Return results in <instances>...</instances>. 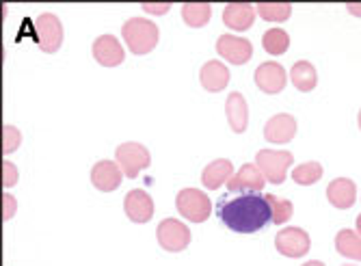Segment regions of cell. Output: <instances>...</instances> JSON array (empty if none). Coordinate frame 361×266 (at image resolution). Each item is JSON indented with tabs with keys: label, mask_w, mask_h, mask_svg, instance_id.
I'll list each match as a JSON object with an SVG mask.
<instances>
[{
	"label": "cell",
	"mask_w": 361,
	"mask_h": 266,
	"mask_svg": "<svg viewBox=\"0 0 361 266\" xmlns=\"http://www.w3.org/2000/svg\"><path fill=\"white\" fill-rule=\"evenodd\" d=\"M355 227H357V234L361 236V214L357 217V223H355Z\"/></svg>",
	"instance_id": "obj_34"
},
{
	"label": "cell",
	"mask_w": 361,
	"mask_h": 266,
	"mask_svg": "<svg viewBox=\"0 0 361 266\" xmlns=\"http://www.w3.org/2000/svg\"><path fill=\"white\" fill-rule=\"evenodd\" d=\"M262 46H264V50L269 54L279 56L290 48V37H288V32L281 28H271L264 32V37H262Z\"/></svg>",
	"instance_id": "obj_24"
},
{
	"label": "cell",
	"mask_w": 361,
	"mask_h": 266,
	"mask_svg": "<svg viewBox=\"0 0 361 266\" xmlns=\"http://www.w3.org/2000/svg\"><path fill=\"white\" fill-rule=\"evenodd\" d=\"M156 238H158V245L165 251L178 253L190 245V229L178 219H165V221H160L156 229Z\"/></svg>",
	"instance_id": "obj_6"
},
{
	"label": "cell",
	"mask_w": 361,
	"mask_h": 266,
	"mask_svg": "<svg viewBox=\"0 0 361 266\" xmlns=\"http://www.w3.org/2000/svg\"><path fill=\"white\" fill-rule=\"evenodd\" d=\"M121 35L126 40V46L133 54H149L160 37V30L152 20L145 18H130L121 26Z\"/></svg>",
	"instance_id": "obj_2"
},
{
	"label": "cell",
	"mask_w": 361,
	"mask_h": 266,
	"mask_svg": "<svg viewBox=\"0 0 361 266\" xmlns=\"http://www.w3.org/2000/svg\"><path fill=\"white\" fill-rule=\"evenodd\" d=\"M178 212L192 223H204L212 212V202L204 191L197 188H182L176 197Z\"/></svg>",
	"instance_id": "obj_3"
},
{
	"label": "cell",
	"mask_w": 361,
	"mask_h": 266,
	"mask_svg": "<svg viewBox=\"0 0 361 266\" xmlns=\"http://www.w3.org/2000/svg\"><path fill=\"white\" fill-rule=\"evenodd\" d=\"M275 247L286 258H303L307 255L312 241L307 231L301 227H283L275 236Z\"/></svg>",
	"instance_id": "obj_7"
},
{
	"label": "cell",
	"mask_w": 361,
	"mask_h": 266,
	"mask_svg": "<svg viewBox=\"0 0 361 266\" xmlns=\"http://www.w3.org/2000/svg\"><path fill=\"white\" fill-rule=\"evenodd\" d=\"M37 42L44 52H56L63 44V24L54 13H42L35 20Z\"/></svg>",
	"instance_id": "obj_8"
},
{
	"label": "cell",
	"mask_w": 361,
	"mask_h": 266,
	"mask_svg": "<svg viewBox=\"0 0 361 266\" xmlns=\"http://www.w3.org/2000/svg\"><path fill=\"white\" fill-rule=\"evenodd\" d=\"M16 182H18V167L13 162L5 160L3 162V186L11 188V186H16Z\"/></svg>",
	"instance_id": "obj_29"
},
{
	"label": "cell",
	"mask_w": 361,
	"mask_h": 266,
	"mask_svg": "<svg viewBox=\"0 0 361 266\" xmlns=\"http://www.w3.org/2000/svg\"><path fill=\"white\" fill-rule=\"evenodd\" d=\"M216 214L225 227L238 234H253L262 227L273 223L271 206L267 202V195L259 193H243L238 197H221Z\"/></svg>",
	"instance_id": "obj_1"
},
{
	"label": "cell",
	"mask_w": 361,
	"mask_h": 266,
	"mask_svg": "<svg viewBox=\"0 0 361 266\" xmlns=\"http://www.w3.org/2000/svg\"><path fill=\"white\" fill-rule=\"evenodd\" d=\"M16 208H18L16 197H13V195H9V193H5V197H3V219H5V221H9V219L16 214Z\"/></svg>",
	"instance_id": "obj_30"
},
{
	"label": "cell",
	"mask_w": 361,
	"mask_h": 266,
	"mask_svg": "<svg viewBox=\"0 0 361 266\" xmlns=\"http://www.w3.org/2000/svg\"><path fill=\"white\" fill-rule=\"evenodd\" d=\"M22 143V135L16 126H5L3 128V152L5 154H13Z\"/></svg>",
	"instance_id": "obj_28"
},
{
	"label": "cell",
	"mask_w": 361,
	"mask_h": 266,
	"mask_svg": "<svg viewBox=\"0 0 361 266\" xmlns=\"http://www.w3.org/2000/svg\"><path fill=\"white\" fill-rule=\"evenodd\" d=\"M123 210L133 223H147L154 217V199L143 188H135L126 195Z\"/></svg>",
	"instance_id": "obj_11"
},
{
	"label": "cell",
	"mask_w": 361,
	"mask_h": 266,
	"mask_svg": "<svg viewBox=\"0 0 361 266\" xmlns=\"http://www.w3.org/2000/svg\"><path fill=\"white\" fill-rule=\"evenodd\" d=\"M346 11L353 13V16H357V18H361V3H350V5H346Z\"/></svg>",
	"instance_id": "obj_32"
},
{
	"label": "cell",
	"mask_w": 361,
	"mask_h": 266,
	"mask_svg": "<svg viewBox=\"0 0 361 266\" xmlns=\"http://www.w3.org/2000/svg\"><path fill=\"white\" fill-rule=\"evenodd\" d=\"M322 178V164L320 162H303L292 171V180L301 186H312Z\"/></svg>",
	"instance_id": "obj_26"
},
{
	"label": "cell",
	"mask_w": 361,
	"mask_h": 266,
	"mask_svg": "<svg viewBox=\"0 0 361 266\" xmlns=\"http://www.w3.org/2000/svg\"><path fill=\"white\" fill-rule=\"evenodd\" d=\"M344 266H355V264H344Z\"/></svg>",
	"instance_id": "obj_36"
},
{
	"label": "cell",
	"mask_w": 361,
	"mask_h": 266,
	"mask_svg": "<svg viewBox=\"0 0 361 266\" xmlns=\"http://www.w3.org/2000/svg\"><path fill=\"white\" fill-rule=\"evenodd\" d=\"M264 182H267V178L257 164L245 162L238 169V174H234L232 180L227 182V191H232V193H259L262 188H264Z\"/></svg>",
	"instance_id": "obj_10"
},
{
	"label": "cell",
	"mask_w": 361,
	"mask_h": 266,
	"mask_svg": "<svg viewBox=\"0 0 361 266\" xmlns=\"http://www.w3.org/2000/svg\"><path fill=\"white\" fill-rule=\"evenodd\" d=\"M336 249H338L340 255L361 262V236L357 234V231L340 229L338 236H336Z\"/></svg>",
	"instance_id": "obj_22"
},
{
	"label": "cell",
	"mask_w": 361,
	"mask_h": 266,
	"mask_svg": "<svg viewBox=\"0 0 361 266\" xmlns=\"http://www.w3.org/2000/svg\"><path fill=\"white\" fill-rule=\"evenodd\" d=\"M267 202H269V206H271L273 223L283 225V223L290 221L294 208H292V204L288 202V199H281V197H277V195H267Z\"/></svg>",
	"instance_id": "obj_27"
},
{
	"label": "cell",
	"mask_w": 361,
	"mask_h": 266,
	"mask_svg": "<svg viewBox=\"0 0 361 266\" xmlns=\"http://www.w3.org/2000/svg\"><path fill=\"white\" fill-rule=\"evenodd\" d=\"M255 7L249 3H229L223 9V24L232 30H247L255 22Z\"/></svg>",
	"instance_id": "obj_16"
},
{
	"label": "cell",
	"mask_w": 361,
	"mask_h": 266,
	"mask_svg": "<svg viewBox=\"0 0 361 266\" xmlns=\"http://www.w3.org/2000/svg\"><path fill=\"white\" fill-rule=\"evenodd\" d=\"M290 80L299 91L307 93V91L316 89V85H318L316 68L310 61H297L292 65V70H290Z\"/></svg>",
	"instance_id": "obj_21"
},
{
	"label": "cell",
	"mask_w": 361,
	"mask_h": 266,
	"mask_svg": "<svg viewBox=\"0 0 361 266\" xmlns=\"http://www.w3.org/2000/svg\"><path fill=\"white\" fill-rule=\"evenodd\" d=\"M216 52L232 65H245L253 56V46L249 40L238 35H221L216 42Z\"/></svg>",
	"instance_id": "obj_9"
},
{
	"label": "cell",
	"mask_w": 361,
	"mask_h": 266,
	"mask_svg": "<svg viewBox=\"0 0 361 266\" xmlns=\"http://www.w3.org/2000/svg\"><path fill=\"white\" fill-rule=\"evenodd\" d=\"M326 199H329V204L334 208H340V210L353 208L355 199H357V186H355V182L348 180V178L334 180L329 186H326Z\"/></svg>",
	"instance_id": "obj_18"
},
{
	"label": "cell",
	"mask_w": 361,
	"mask_h": 266,
	"mask_svg": "<svg viewBox=\"0 0 361 266\" xmlns=\"http://www.w3.org/2000/svg\"><path fill=\"white\" fill-rule=\"evenodd\" d=\"M225 115L229 121V128H232L236 135L247 130L249 123V107H247V99L243 97V93L234 91L229 93V97L225 99Z\"/></svg>",
	"instance_id": "obj_17"
},
{
	"label": "cell",
	"mask_w": 361,
	"mask_h": 266,
	"mask_svg": "<svg viewBox=\"0 0 361 266\" xmlns=\"http://www.w3.org/2000/svg\"><path fill=\"white\" fill-rule=\"evenodd\" d=\"M286 70L281 68L279 63L275 61H269V63H262L259 68L255 70V85L269 93V95H275V93H281L286 89Z\"/></svg>",
	"instance_id": "obj_12"
},
{
	"label": "cell",
	"mask_w": 361,
	"mask_h": 266,
	"mask_svg": "<svg viewBox=\"0 0 361 266\" xmlns=\"http://www.w3.org/2000/svg\"><path fill=\"white\" fill-rule=\"evenodd\" d=\"M292 162H294V156L281 150H259L255 156V164L262 169V174H264L267 182L271 184H283Z\"/></svg>",
	"instance_id": "obj_4"
},
{
	"label": "cell",
	"mask_w": 361,
	"mask_h": 266,
	"mask_svg": "<svg viewBox=\"0 0 361 266\" xmlns=\"http://www.w3.org/2000/svg\"><path fill=\"white\" fill-rule=\"evenodd\" d=\"M297 135V119L288 113H279L275 117L269 119V123L264 126V139L271 143H290Z\"/></svg>",
	"instance_id": "obj_15"
},
{
	"label": "cell",
	"mask_w": 361,
	"mask_h": 266,
	"mask_svg": "<svg viewBox=\"0 0 361 266\" xmlns=\"http://www.w3.org/2000/svg\"><path fill=\"white\" fill-rule=\"evenodd\" d=\"M232 174H234V164L232 160L227 158H219V160H212L208 167L204 169L202 174V182L206 188L214 191L223 184H227L229 180H232Z\"/></svg>",
	"instance_id": "obj_19"
},
{
	"label": "cell",
	"mask_w": 361,
	"mask_h": 266,
	"mask_svg": "<svg viewBox=\"0 0 361 266\" xmlns=\"http://www.w3.org/2000/svg\"><path fill=\"white\" fill-rule=\"evenodd\" d=\"M212 7L208 3H184L182 5V18L188 26L202 28L210 22Z\"/></svg>",
	"instance_id": "obj_23"
},
{
	"label": "cell",
	"mask_w": 361,
	"mask_h": 266,
	"mask_svg": "<svg viewBox=\"0 0 361 266\" xmlns=\"http://www.w3.org/2000/svg\"><path fill=\"white\" fill-rule=\"evenodd\" d=\"M169 9H171V5H169V3H162V5H152V3H145V5H143V11H147V13H156V16L167 13Z\"/></svg>",
	"instance_id": "obj_31"
},
{
	"label": "cell",
	"mask_w": 361,
	"mask_h": 266,
	"mask_svg": "<svg viewBox=\"0 0 361 266\" xmlns=\"http://www.w3.org/2000/svg\"><path fill=\"white\" fill-rule=\"evenodd\" d=\"M93 56L95 61L104 65V68H117V65L123 63V48L119 44L117 37L113 35H100L95 42H93Z\"/></svg>",
	"instance_id": "obj_14"
},
{
	"label": "cell",
	"mask_w": 361,
	"mask_h": 266,
	"mask_svg": "<svg viewBox=\"0 0 361 266\" xmlns=\"http://www.w3.org/2000/svg\"><path fill=\"white\" fill-rule=\"evenodd\" d=\"M121 178H123V171L113 160H100V162H95L91 169V182L102 193H113L115 188H119Z\"/></svg>",
	"instance_id": "obj_13"
},
{
	"label": "cell",
	"mask_w": 361,
	"mask_h": 266,
	"mask_svg": "<svg viewBox=\"0 0 361 266\" xmlns=\"http://www.w3.org/2000/svg\"><path fill=\"white\" fill-rule=\"evenodd\" d=\"M115 158H117V164L121 167L123 176L130 178V180H135L143 169L149 167V162H152V156L147 152L145 145L141 143H135V141H130V143H121L115 152Z\"/></svg>",
	"instance_id": "obj_5"
},
{
	"label": "cell",
	"mask_w": 361,
	"mask_h": 266,
	"mask_svg": "<svg viewBox=\"0 0 361 266\" xmlns=\"http://www.w3.org/2000/svg\"><path fill=\"white\" fill-rule=\"evenodd\" d=\"M200 80H202L206 91L219 93L229 83V70L225 68L221 61H208L202 68V72H200Z\"/></svg>",
	"instance_id": "obj_20"
},
{
	"label": "cell",
	"mask_w": 361,
	"mask_h": 266,
	"mask_svg": "<svg viewBox=\"0 0 361 266\" xmlns=\"http://www.w3.org/2000/svg\"><path fill=\"white\" fill-rule=\"evenodd\" d=\"M357 121H359V130H361V111H359V117H357Z\"/></svg>",
	"instance_id": "obj_35"
},
{
	"label": "cell",
	"mask_w": 361,
	"mask_h": 266,
	"mask_svg": "<svg viewBox=\"0 0 361 266\" xmlns=\"http://www.w3.org/2000/svg\"><path fill=\"white\" fill-rule=\"evenodd\" d=\"M303 266H324L322 262H318V260H312V262H305Z\"/></svg>",
	"instance_id": "obj_33"
},
{
	"label": "cell",
	"mask_w": 361,
	"mask_h": 266,
	"mask_svg": "<svg viewBox=\"0 0 361 266\" xmlns=\"http://www.w3.org/2000/svg\"><path fill=\"white\" fill-rule=\"evenodd\" d=\"M255 11L267 22H286L292 16V5L290 3H259L255 5Z\"/></svg>",
	"instance_id": "obj_25"
}]
</instances>
